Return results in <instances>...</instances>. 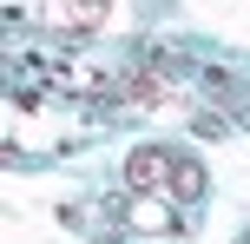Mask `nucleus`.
I'll use <instances>...</instances> for the list:
<instances>
[{
  "instance_id": "7ed1b4c3",
  "label": "nucleus",
  "mask_w": 250,
  "mask_h": 244,
  "mask_svg": "<svg viewBox=\"0 0 250 244\" xmlns=\"http://www.w3.org/2000/svg\"><path fill=\"white\" fill-rule=\"evenodd\" d=\"M132 224H145V231H178V218L165 211V198H132Z\"/></svg>"
},
{
  "instance_id": "f03ea898",
  "label": "nucleus",
  "mask_w": 250,
  "mask_h": 244,
  "mask_svg": "<svg viewBox=\"0 0 250 244\" xmlns=\"http://www.w3.org/2000/svg\"><path fill=\"white\" fill-rule=\"evenodd\" d=\"M105 13H112V0H40V26L60 40H86L105 26Z\"/></svg>"
},
{
  "instance_id": "f257e3e1",
  "label": "nucleus",
  "mask_w": 250,
  "mask_h": 244,
  "mask_svg": "<svg viewBox=\"0 0 250 244\" xmlns=\"http://www.w3.org/2000/svg\"><path fill=\"white\" fill-rule=\"evenodd\" d=\"M125 185L132 198H165V205H198L204 198V165L171 145H138L125 158Z\"/></svg>"
}]
</instances>
